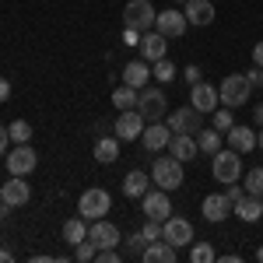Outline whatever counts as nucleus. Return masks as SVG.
Here are the masks:
<instances>
[{
  "mask_svg": "<svg viewBox=\"0 0 263 263\" xmlns=\"http://www.w3.org/2000/svg\"><path fill=\"white\" fill-rule=\"evenodd\" d=\"M211 176L218 182H239L242 179V155L232 147V151H214V162H211Z\"/></svg>",
  "mask_w": 263,
  "mask_h": 263,
  "instance_id": "f257e3e1",
  "label": "nucleus"
},
{
  "mask_svg": "<svg viewBox=\"0 0 263 263\" xmlns=\"http://www.w3.org/2000/svg\"><path fill=\"white\" fill-rule=\"evenodd\" d=\"M218 95H221V105L239 109V105H246V102H249L253 84H249V78H246V74H228V78L218 84Z\"/></svg>",
  "mask_w": 263,
  "mask_h": 263,
  "instance_id": "f03ea898",
  "label": "nucleus"
},
{
  "mask_svg": "<svg viewBox=\"0 0 263 263\" xmlns=\"http://www.w3.org/2000/svg\"><path fill=\"white\" fill-rule=\"evenodd\" d=\"M155 18H158V11H155L151 0H130V4L123 7V28L151 32V28H155Z\"/></svg>",
  "mask_w": 263,
  "mask_h": 263,
  "instance_id": "7ed1b4c3",
  "label": "nucleus"
},
{
  "mask_svg": "<svg viewBox=\"0 0 263 263\" xmlns=\"http://www.w3.org/2000/svg\"><path fill=\"white\" fill-rule=\"evenodd\" d=\"M182 179H186V176H182L179 158H172V155L155 158V165H151V182H155V186H162V190H179Z\"/></svg>",
  "mask_w": 263,
  "mask_h": 263,
  "instance_id": "20e7f679",
  "label": "nucleus"
},
{
  "mask_svg": "<svg viewBox=\"0 0 263 263\" xmlns=\"http://www.w3.org/2000/svg\"><path fill=\"white\" fill-rule=\"evenodd\" d=\"M109 207H112L109 190L95 186V190H84V193H81V200H78V214H81L84 221H99V218L109 214Z\"/></svg>",
  "mask_w": 263,
  "mask_h": 263,
  "instance_id": "39448f33",
  "label": "nucleus"
},
{
  "mask_svg": "<svg viewBox=\"0 0 263 263\" xmlns=\"http://www.w3.org/2000/svg\"><path fill=\"white\" fill-rule=\"evenodd\" d=\"M137 112H141L147 123L165 120V116H168V102H165L162 88H141V95H137Z\"/></svg>",
  "mask_w": 263,
  "mask_h": 263,
  "instance_id": "423d86ee",
  "label": "nucleus"
},
{
  "mask_svg": "<svg viewBox=\"0 0 263 263\" xmlns=\"http://www.w3.org/2000/svg\"><path fill=\"white\" fill-rule=\"evenodd\" d=\"M39 168V151L28 147V144H18L14 151H7V172L11 176H32Z\"/></svg>",
  "mask_w": 263,
  "mask_h": 263,
  "instance_id": "0eeeda50",
  "label": "nucleus"
},
{
  "mask_svg": "<svg viewBox=\"0 0 263 263\" xmlns=\"http://www.w3.org/2000/svg\"><path fill=\"white\" fill-rule=\"evenodd\" d=\"M141 207H144V218L151 221H168L172 218V203H168V190H147L141 197Z\"/></svg>",
  "mask_w": 263,
  "mask_h": 263,
  "instance_id": "6e6552de",
  "label": "nucleus"
},
{
  "mask_svg": "<svg viewBox=\"0 0 263 263\" xmlns=\"http://www.w3.org/2000/svg\"><path fill=\"white\" fill-rule=\"evenodd\" d=\"M190 105L207 116V112H214L221 105V95H218V88L211 81H197V84H190Z\"/></svg>",
  "mask_w": 263,
  "mask_h": 263,
  "instance_id": "1a4fd4ad",
  "label": "nucleus"
},
{
  "mask_svg": "<svg viewBox=\"0 0 263 263\" xmlns=\"http://www.w3.org/2000/svg\"><path fill=\"white\" fill-rule=\"evenodd\" d=\"M88 239L99 246V249H116V246L123 242V232L112 221L99 218V221H88Z\"/></svg>",
  "mask_w": 263,
  "mask_h": 263,
  "instance_id": "9d476101",
  "label": "nucleus"
},
{
  "mask_svg": "<svg viewBox=\"0 0 263 263\" xmlns=\"http://www.w3.org/2000/svg\"><path fill=\"white\" fill-rule=\"evenodd\" d=\"M144 126H147V120H144L137 109H120V120L112 123V130H116L120 141H137L144 134Z\"/></svg>",
  "mask_w": 263,
  "mask_h": 263,
  "instance_id": "9b49d317",
  "label": "nucleus"
},
{
  "mask_svg": "<svg viewBox=\"0 0 263 263\" xmlns=\"http://www.w3.org/2000/svg\"><path fill=\"white\" fill-rule=\"evenodd\" d=\"M155 28L162 32L165 39H182V32L190 28V21H186V14H182L179 7H172V11H158Z\"/></svg>",
  "mask_w": 263,
  "mask_h": 263,
  "instance_id": "f8f14e48",
  "label": "nucleus"
},
{
  "mask_svg": "<svg viewBox=\"0 0 263 263\" xmlns=\"http://www.w3.org/2000/svg\"><path fill=\"white\" fill-rule=\"evenodd\" d=\"M200 120H203V112H197L193 105H186V109H176V112H168V130L172 134H193L197 137V130H200Z\"/></svg>",
  "mask_w": 263,
  "mask_h": 263,
  "instance_id": "ddd939ff",
  "label": "nucleus"
},
{
  "mask_svg": "<svg viewBox=\"0 0 263 263\" xmlns=\"http://www.w3.org/2000/svg\"><path fill=\"white\" fill-rule=\"evenodd\" d=\"M162 239L165 242H172L176 249H182V246L193 242V224L186 221V218H168V221H162Z\"/></svg>",
  "mask_w": 263,
  "mask_h": 263,
  "instance_id": "4468645a",
  "label": "nucleus"
},
{
  "mask_svg": "<svg viewBox=\"0 0 263 263\" xmlns=\"http://www.w3.org/2000/svg\"><path fill=\"white\" fill-rule=\"evenodd\" d=\"M0 200L11 203V207H25V203L32 200V186L25 176H11V179L0 186Z\"/></svg>",
  "mask_w": 263,
  "mask_h": 263,
  "instance_id": "2eb2a0df",
  "label": "nucleus"
},
{
  "mask_svg": "<svg viewBox=\"0 0 263 263\" xmlns=\"http://www.w3.org/2000/svg\"><path fill=\"white\" fill-rule=\"evenodd\" d=\"M172 158H179L182 165L193 162L197 155H200V147H197V137L193 134H172V141H168V147H165Z\"/></svg>",
  "mask_w": 263,
  "mask_h": 263,
  "instance_id": "dca6fc26",
  "label": "nucleus"
},
{
  "mask_svg": "<svg viewBox=\"0 0 263 263\" xmlns=\"http://www.w3.org/2000/svg\"><path fill=\"white\" fill-rule=\"evenodd\" d=\"M141 141H144V147H147V151H165V147H168V141H172V130H168V123L155 120V123H147V126H144Z\"/></svg>",
  "mask_w": 263,
  "mask_h": 263,
  "instance_id": "f3484780",
  "label": "nucleus"
},
{
  "mask_svg": "<svg viewBox=\"0 0 263 263\" xmlns=\"http://www.w3.org/2000/svg\"><path fill=\"white\" fill-rule=\"evenodd\" d=\"M200 211H203V218L207 221H214V224H221L228 214H232V200L224 197V193H207L200 203Z\"/></svg>",
  "mask_w": 263,
  "mask_h": 263,
  "instance_id": "a211bd4d",
  "label": "nucleus"
},
{
  "mask_svg": "<svg viewBox=\"0 0 263 263\" xmlns=\"http://www.w3.org/2000/svg\"><path fill=\"white\" fill-rule=\"evenodd\" d=\"M182 14H186L190 25L207 28V25L214 21V4H211V0H186V4H182Z\"/></svg>",
  "mask_w": 263,
  "mask_h": 263,
  "instance_id": "6ab92c4d",
  "label": "nucleus"
},
{
  "mask_svg": "<svg viewBox=\"0 0 263 263\" xmlns=\"http://www.w3.org/2000/svg\"><path fill=\"white\" fill-rule=\"evenodd\" d=\"M141 53H144V60H162L165 53H168V39H165L158 28H151V32H144L141 35Z\"/></svg>",
  "mask_w": 263,
  "mask_h": 263,
  "instance_id": "aec40b11",
  "label": "nucleus"
},
{
  "mask_svg": "<svg viewBox=\"0 0 263 263\" xmlns=\"http://www.w3.org/2000/svg\"><path fill=\"white\" fill-rule=\"evenodd\" d=\"M176 246L172 242H165V239H155V242H147L144 246V253H141V260L144 263H176Z\"/></svg>",
  "mask_w": 263,
  "mask_h": 263,
  "instance_id": "412c9836",
  "label": "nucleus"
},
{
  "mask_svg": "<svg viewBox=\"0 0 263 263\" xmlns=\"http://www.w3.org/2000/svg\"><path fill=\"white\" fill-rule=\"evenodd\" d=\"M232 211H235V218H239V221L253 224V221H260V218H263V200H260V197H253V193H246Z\"/></svg>",
  "mask_w": 263,
  "mask_h": 263,
  "instance_id": "4be33fe9",
  "label": "nucleus"
},
{
  "mask_svg": "<svg viewBox=\"0 0 263 263\" xmlns=\"http://www.w3.org/2000/svg\"><path fill=\"white\" fill-rule=\"evenodd\" d=\"M147 81H151V67H147L144 60L123 63V84H130V88H144Z\"/></svg>",
  "mask_w": 263,
  "mask_h": 263,
  "instance_id": "5701e85b",
  "label": "nucleus"
},
{
  "mask_svg": "<svg viewBox=\"0 0 263 263\" xmlns=\"http://www.w3.org/2000/svg\"><path fill=\"white\" fill-rule=\"evenodd\" d=\"M147 190H151V176L141 172V168H134V172L123 179V193H126V197H134V200H141Z\"/></svg>",
  "mask_w": 263,
  "mask_h": 263,
  "instance_id": "b1692460",
  "label": "nucleus"
},
{
  "mask_svg": "<svg viewBox=\"0 0 263 263\" xmlns=\"http://www.w3.org/2000/svg\"><path fill=\"white\" fill-rule=\"evenodd\" d=\"M228 144H232L239 155H246V151L256 147V130H253V126H232V130H228Z\"/></svg>",
  "mask_w": 263,
  "mask_h": 263,
  "instance_id": "393cba45",
  "label": "nucleus"
},
{
  "mask_svg": "<svg viewBox=\"0 0 263 263\" xmlns=\"http://www.w3.org/2000/svg\"><path fill=\"white\" fill-rule=\"evenodd\" d=\"M120 158V137L112 134V137H99L95 141V162L99 165H112Z\"/></svg>",
  "mask_w": 263,
  "mask_h": 263,
  "instance_id": "a878e982",
  "label": "nucleus"
},
{
  "mask_svg": "<svg viewBox=\"0 0 263 263\" xmlns=\"http://www.w3.org/2000/svg\"><path fill=\"white\" fill-rule=\"evenodd\" d=\"M88 239V221H84L81 214L78 218H67V224H63V242L67 246H78Z\"/></svg>",
  "mask_w": 263,
  "mask_h": 263,
  "instance_id": "bb28decb",
  "label": "nucleus"
},
{
  "mask_svg": "<svg viewBox=\"0 0 263 263\" xmlns=\"http://www.w3.org/2000/svg\"><path fill=\"white\" fill-rule=\"evenodd\" d=\"M137 95H141V88L120 84V88L112 91V105H116V109H137Z\"/></svg>",
  "mask_w": 263,
  "mask_h": 263,
  "instance_id": "cd10ccee",
  "label": "nucleus"
},
{
  "mask_svg": "<svg viewBox=\"0 0 263 263\" xmlns=\"http://www.w3.org/2000/svg\"><path fill=\"white\" fill-rule=\"evenodd\" d=\"M197 147H200V151H207V155L221 151V134H218L214 126H211V130H207V126H200V130H197Z\"/></svg>",
  "mask_w": 263,
  "mask_h": 263,
  "instance_id": "c85d7f7f",
  "label": "nucleus"
},
{
  "mask_svg": "<svg viewBox=\"0 0 263 263\" xmlns=\"http://www.w3.org/2000/svg\"><path fill=\"white\" fill-rule=\"evenodd\" d=\"M190 260L193 263H214V246L211 242H190Z\"/></svg>",
  "mask_w": 263,
  "mask_h": 263,
  "instance_id": "c756f323",
  "label": "nucleus"
},
{
  "mask_svg": "<svg viewBox=\"0 0 263 263\" xmlns=\"http://www.w3.org/2000/svg\"><path fill=\"white\" fill-rule=\"evenodd\" d=\"M151 74H155V78H158V81L162 84H168V81H176V63L172 60H155V67H151Z\"/></svg>",
  "mask_w": 263,
  "mask_h": 263,
  "instance_id": "7c9ffc66",
  "label": "nucleus"
},
{
  "mask_svg": "<svg viewBox=\"0 0 263 263\" xmlns=\"http://www.w3.org/2000/svg\"><path fill=\"white\" fill-rule=\"evenodd\" d=\"M7 130H11V141H14V144H28V141H32V123L14 120Z\"/></svg>",
  "mask_w": 263,
  "mask_h": 263,
  "instance_id": "2f4dec72",
  "label": "nucleus"
},
{
  "mask_svg": "<svg viewBox=\"0 0 263 263\" xmlns=\"http://www.w3.org/2000/svg\"><path fill=\"white\" fill-rule=\"evenodd\" d=\"M246 193H253V197H260L263 200V165L260 168H253V172H249V176H246Z\"/></svg>",
  "mask_w": 263,
  "mask_h": 263,
  "instance_id": "473e14b6",
  "label": "nucleus"
},
{
  "mask_svg": "<svg viewBox=\"0 0 263 263\" xmlns=\"http://www.w3.org/2000/svg\"><path fill=\"white\" fill-rule=\"evenodd\" d=\"M211 116H214V130H218V134H228V130L235 126V123H232V109H228V105H224V109H214Z\"/></svg>",
  "mask_w": 263,
  "mask_h": 263,
  "instance_id": "72a5a7b5",
  "label": "nucleus"
},
{
  "mask_svg": "<svg viewBox=\"0 0 263 263\" xmlns=\"http://www.w3.org/2000/svg\"><path fill=\"white\" fill-rule=\"evenodd\" d=\"M74 256H78L81 263L95 260V256H99V246L91 242V239H84V242H78V246H74Z\"/></svg>",
  "mask_w": 263,
  "mask_h": 263,
  "instance_id": "f704fd0d",
  "label": "nucleus"
},
{
  "mask_svg": "<svg viewBox=\"0 0 263 263\" xmlns=\"http://www.w3.org/2000/svg\"><path fill=\"white\" fill-rule=\"evenodd\" d=\"M141 235H144V242H155V239H162V221H144V228H141Z\"/></svg>",
  "mask_w": 263,
  "mask_h": 263,
  "instance_id": "c9c22d12",
  "label": "nucleus"
},
{
  "mask_svg": "<svg viewBox=\"0 0 263 263\" xmlns=\"http://www.w3.org/2000/svg\"><path fill=\"white\" fill-rule=\"evenodd\" d=\"M224 197H228V200H232V207H235V203H239V200L246 197V186H239V182H228V190H224Z\"/></svg>",
  "mask_w": 263,
  "mask_h": 263,
  "instance_id": "e433bc0d",
  "label": "nucleus"
},
{
  "mask_svg": "<svg viewBox=\"0 0 263 263\" xmlns=\"http://www.w3.org/2000/svg\"><path fill=\"white\" fill-rule=\"evenodd\" d=\"M144 246H147V242H144V235H141V232H134V235L126 239V249H130V253H137V256L144 253Z\"/></svg>",
  "mask_w": 263,
  "mask_h": 263,
  "instance_id": "4c0bfd02",
  "label": "nucleus"
},
{
  "mask_svg": "<svg viewBox=\"0 0 263 263\" xmlns=\"http://www.w3.org/2000/svg\"><path fill=\"white\" fill-rule=\"evenodd\" d=\"M246 78H249L253 88H263V67H249V70H246Z\"/></svg>",
  "mask_w": 263,
  "mask_h": 263,
  "instance_id": "58836bf2",
  "label": "nucleus"
},
{
  "mask_svg": "<svg viewBox=\"0 0 263 263\" xmlns=\"http://www.w3.org/2000/svg\"><path fill=\"white\" fill-rule=\"evenodd\" d=\"M141 35L144 32H137V28H123V42L126 46H141Z\"/></svg>",
  "mask_w": 263,
  "mask_h": 263,
  "instance_id": "ea45409f",
  "label": "nucleus"
},
{
  "mask_svg": "<svg viewBox=\"0 0 263 263\" xmlns=\"http://www.w3.org/2000/svg\"><path fill=\"white\" fill-rule=\"evenodd\" d=\"M186 81H190V84L203 81V70H200V67H197V63H190V67H186Z\"/></svg>",
  "mask_w": 263,
  "mask_h": 263,
  "instance_id": "a19ab883",
  "label": "nucleus"
},
{
  "mask_svg": "<svg viewBox=\"0 0 263 263\" xmlns=\"http://www.w3.org/2000/svg\"><path fill=\"white\" fill-rule=\"evenodd\" d=\"M7 147H11V130L0 123V155H7Z\"/></svg>",
  "mask_w": 263,
  "mask_h": 263,
  "instance_id": "79ce46f5",
  "label": "nucleus"
},
{
  "mask_svg": "<svg viewBox=\"0 0 263 263\" xmlns=\"http://www.w3.org/2000/svg\"><path fill=\"white\" fill-rule=\"evenodd\" d=\"M253 63H256V67H263V39L253 46Z\"/></svg>",
  "mask_w": 263,
  "mask_h": 263,
  "instance_id": "37998d69",
  "label": "nucleus"
},
{
  "mask_svg": "<svg viewBox=\"0 0 263 263\" xmlns=\"http://www.w3.org/2000/svg\"><path fill=\"white\" fill-rule=\"evenodd\" d=\"M7 99H11V81L0 78V102H7Z\"/></svg>",
  "mask_w": 263,
  "mask_h": 263,
  "instance_id": "c03bdc74",
  "label": "nucleus"
},
{
  "mask_svg": "<svg viewBox=\"0 0 263 263\" xmlns=\"http://www.w3.org/2000/svg\"><path fill=\"white\" fill-rule=\"evenodd\" d=\"M253 120H256V123H263V102L256 105V109H253Z\"/></svg>",
  "mask_w": 263,
  "mask_h": 263,
  "instance_id": "a18cd8bd",
  "label": "nucleus"
},
{
  "mask_svg": "<svg viewBox=\"0 0 263 263\" xmlns=\"http://www.w3.org/2000/svg\"><path fill=\"white\" fill-rule=\"evenodd\" d=\"M7 260L14 263V256H11V249H0V263H7Z\"/></svg>",
  "mask_w": 263,
  "mask_h": 263,
  "instance_id": "49530a36",
  "label": "nucleus"
},
{
  "mask_svg": "<svg viewBox=\"0 0 263 263\" xmlns=\"http://www.w3.org/2000/svg\"><path fill=\"white\" fill-rule=\"evenodd\" d=\"M256 147H260V151H263V130H260V134H256Z\"/></svg>",
  "mask_w": 263,
  "mask_h": 263,
  "instance_id": "de8ad7c7",
  "label": "nucleus"
},
{
  "mask_svg": "<svg viewBox=\"0 0 263 263\" xmlns=\"http://www.w3.org/2000/svg\"><path fill=\"white\" fill-rule=\"evenodd\" d=\"M256 260H260V263H263V246H260V249H256Z\"/></svg>",
  "mask_w": 263,
  "mask_h": 263,
  "instance_id": "09e8293b",
  "label": "nucleus"
},
{
  "mask_svg": "<svg viewBox=\"0 0 263 263\" xmlns=\"http://www.w3.org/2000/svg\"><path fill=\"white\" fill-rule=\"evenodd\" d=\"M172 4H186V0H172Z\"/></svg>",
  "mask_w": 263,
  "mask_h": 263,
  "instance_id": "8fccbe9b",
  "label": "nucleus"
}]
</instances>
